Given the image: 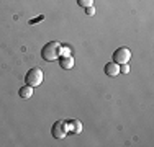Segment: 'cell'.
Instances as JSON below:
<instances>
[{
  "mask_svg": "<svg viewBox=\"0 0 154 147\" xmlns=\"http://www.w3.org/2000/svg\"><path fill=\"white\" fill-rule=\"evenodd\" d=\"M20 97L21 98H30L31 95H33V87H30V85H25V87H21L20 88Z\"/></svg>",
  "mask_w": 154,
  "mask_h": 147,
  "instance_id": "cell-8",
  "label": "cell"
},
{
  "mask_svg": "<svg viewBox=\"0 0 154 147\" xmlns=\"http://www.w3.org/2000/svg\"><path fill=\"white\" fill-rule=\"evenodd\" d=\"M80 7H92L94 5V0H77Z\"/></svg>",
  "mask_w": 154,
  "mask_h": 147,
  "instance_id": "cell-9",
  "label": "cell"
},
{
  "mask_svg": "<svg viewBox=\"0 0 154 147\" xmlns=\"http://www.w3.org/2000/svg\"><path fill=\"white\" fill-rule=\"evenodd\" d=\"M25 82L30 87H38L39 83L43 82V70L38 67L30 69V70L26 72V75H25Z\"/></svg>",
  "mask_w": 154,
  "mask_h": 147,
  "instance_id": "cell-2",
  "label": "cell"
},
{
  "mask_svg": "<svg viewBox=\"0 0 154 147\" xmlns=\"http://www.w3.org/2000/svg\"><path fill=\"white\" fill-rule=\"evenodd\" d=\"M59 65L64 70H69V69L74 67V59H72V56H61L59 57Z\"/></svg>",
  "mask_w": 154,
  "mask_h": 147,
  "instance_id": "cell-7",
  "label": "cell"
},
{
  "mask_svg": "<svg viewBox=\"0 0 154 147\" xmlns=\"http://www.w3.org/2000/svg\"><path fill=\"white\" fill-rule=\"evenodd\" d=\"M51 132L56 139H64L66 134H67V124H66V119H59L53 124L51 128Z\"/></svg>",
  "mask_w": 154,
  "mask_h": 147,
  "instance_id": "cell-4",
  "label": "cell"
},
{
  "mask_svg": "<svg viewBox=\"0 0 154 147\" xmlns=\"http://www.w3.org/2000/svg\"><path fill=\"white\" fill-rule=\"evenodd\" d=\"M59 52H61V43L57 41H49L43 46L41 49V57L45 59L46 62H53L59 57Z\"/></svg>",
  "mask_w": 154,
  "mask_h": 147,
  "instance_id": "cell-1",
  "label": "cell"
},
{
  "mask_svg": "<svg viewBox=\"0 0 154 147\" xmlns=\"http://www.w3.org/2000/svg\"><path fill=\"white\" fill-rule=\"evenodd\" d=\"M131 59V51L128 47H118V49L113 52V62L116 64H128V61Z\"/></svg>",
  "mask_w": 154,
  "mask_h": 147,
  "instance_id": "cell-3",
  "label": "cell"
},
{
  "mask_svg": "<svg viewBox=\"0 0 154 147\" xmlns=\"http://www.w3.org/2000/svg\"><path fill=\"white\" fill-rule=\"evenodd\" d=\"M43 20H45V16H43V15H39V16H36V18H33V20H30V25L39 23V21H43Z\"/></svg>",
  "mask_w": 154,
  "mask_h": 147,
  "instance_id": "cell-11",
  "label": "cell"
},
{
  "mask_svg": "<svg viewBox=\"0 0 154 147\" xmlns=\"http://www.w3.org/2000/svg\"><path fill=\"white\" fill-rule=\"evenodd\" d=\"M120 72H122V74H128V72H130V67H128L126 64H120Z\"/></svg>",
  "mask_w": 154,
  "mask_h": 147,
  "instance_id": "cell-12",
  "label": "cell"
},
{
  "mask_svg": "<svg viewBox=\"0 0 154 147\" xmlns=\"http://www.w3.org/2000/svg\"><path fill=\"white\" fill-rule=\"evenodd\" d=\"M61 56H71V49H69V47H62V46H61L59 57H61Z\"/></svg>",
  "mask_w": 154,
  "mask_h": 147,
  "instance_id": "cell-10",
  "label": "cell"
},
{
  "mask_svg": "<svg viewBox=\"0 0 154 147\" xmlns=\"http://www.w3.org/2000/svg\"><path fill=\"white\" fill-rule=\"evenodd\" d=\"M105 74H107L108 77H116L120 74V65L116 64V62H108V64H105Z\"/></svg>",
  "mask_w": 154,
  "mask_h": 147,
  "instance_id": "cell-5",
  "label": "cell"
},
{
  "mask_svg": "<svg viewBox=\"0 0 154 147\" xmlns=\"http://www.w3.org/2000/svg\"><path fill=\"white\" fill-rule=\"evenodd\" d=\"M66 124H67V132L77 134V132H80V129H82V124L77 119H66Z\"/></svg>",
  "mask_w": 154,
  "mask_h": 147,
  "instance_id": "cell-6",
  "label": "cell"
},
{
  "mask_svg": "<svg viewBox=\"0 0 154 147\" xmlns=\"http://www.w3.org/2000/svg\"><path fill=\"white\" fill-rule=\"evenodd\" d=\"M85 13L89 15V16L95 15V8H94V5H92V7H85Z\"/></svg>",
  "mask_w": 154,
  "mask_h": 147,
  "instance_id": "cell-13",
  "label": "cell"
}]
</instances>
